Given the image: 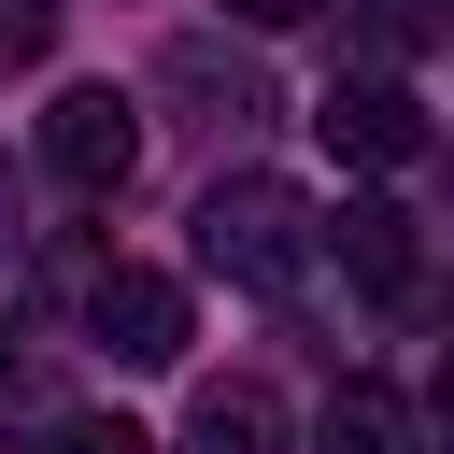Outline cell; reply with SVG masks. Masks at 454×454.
<instances>
[{
    "label": "cell",
    "instance_id": "obj_3",
    "mask_svg": "<svg viewBox=\"0 0 454 454\" xmlns=\"http://www.w3.org/2000/svg\"><path fill=\"white\" fill-rule=\"evenodd\" d=\"M85 326H99V355H114V369H170V355H184V284L114 255V270L85 284Z\"/></svg>",
    "mask_w": 454,
    "mask_h": 454
},
{
    "label": "cell",
    "instance_id": "obj_6",
    "mask_svg": "<svg viewBox=\"0 0 454 454\" xmlns=\"http://www.w3.org/2000/svg\"><path fill=\"white\" fill-rule=\"evenodd\" d=\"M184 454H284V397H270V383H199Z\"/></svg>",
    "mask_w": 454,
    "mask_h": 454
},
{
    "label": "cell",
    "instance_id": "obj_7",
    "mask_svg": "<svg viewBox=\"0 0 454 454\" xmlns=\"http://www.w3.org/2000/svg\"><path fill=\"white\" fill-rule=\"evenodd\" d=\"M326 454H411V411H397L383 383H340V411H326Z\"/></svg>",
    "mask_w": 454,
    "mask_h": 454
},
{
    "label": "cell",
    "instance_id": "obj_2",
    "mask_svg": "<svg viewBox=\"0 0 454 454\" xmlns=\"http://www.w3.org/2000/svg\"><path fill=\"white\" fill-rule=\"evenodd\" d=\"M43 170H57L71 199H114V184L142 170V114H128L114 85H71V99L43 114Z\"/></svg>",
    "mask_w": 454,
    "mask_h": 454
},
{
    "label": "cell",
    "instance_id": "obj_1",
    "mask_svg": "<svg viewBox=\"0 0 454 454\" xmlns=\"http://www.w3.org/2000/svg\"><path fill=\"white\" fill-rule=\"evenodd\" d=\"M199 270H227V284L284 298V284L312 270V199H298V184H270V170L213 184V199H199Z\"/></svg>",
    "mask_w": 454,
    "mask_h": 454
},
{
    "label": "cell",
    "instance_id": "obj_10",
    "mask_svg": "<svg viewBox=\"0 0 454 454\" xmlns=\"http://www.w3.org/2000/svg\"><path fill=\"white\" fill-rule=\"evenodd\" d=\"M227 14H241V28H298L312 0H227Z\"/></svg>",
    "mask_w": 454,
    "mask_h": 454
},
{
    "label": "cell",
    "instance_id": "obj_12",
    "mask_svg": "<svg viewBox=\"0 0 454 454\" xmlns=\"http://www.w3.org/2000/svg\"><path fill=\"white\" fill-rule=\"evenodd\" d=\"M0 383H14V340H0Z\"/></svg>",
    "mask_w": 454,
    "mask_h": 454
},
{
    "label": "cell",
    "instance_id": "obj_8",
    "mask_svg": "<svg viewBox=\"0 0 454 454\" xmlns=\"http://www.w3.org/2000/svg\"><path fill=\"white\" fill-rule=\"evenodd\" d=\"M43 43H57V0H0V71H28Z\"/></svg>",
    "mask_w": 454,
    "mask_h": 454
},
{
    "label": "cell",
    "instance_id": "obj_11",
    "mask_svg": "<svg viewBox=\"0 0 454 454\" xmlns=\"http://www.w3.org/2000/svg\"><path fill=\"white\" fill-rule=\"evenodd\" d=\"M440 440H454V369H440Z\"/></svg>",
    "mask_w": 454,
    "mask_h": 454
},
{
    "label": "cell",
    "instance_id": "obj_5",
    "mask_svg": "<svg viewBox=\"0 0 454 454\" xmlns=\"http://www.w3.org/2000/svg\"><path fill=\"white\" fill-rule=\"evenodd\" d=\"M326 241H340V270H355L369 298H411V270H426V255H411V213H397V199H340V227H326Z\"/></svg>",
    "mask_w": 454,
    "mask_h": 454
},
{
    "label": "cell",
    "instance_id": "obj_4",
    "mask_svg": "<svg viewBox=\"0 0 454 454\" xmlns=\"http://www.w3.org/2000/svg\"><path fill=\"white\" fill-rule=\"evenodd\" d=\"M312 142H326L340 170H397V156L426 142V114H411V85H383V71H340V85L312 99Z\"/></svg>",
    "mask_w": 454,
    "mask_h": 454
},
{
    "label": "cell",
    "instance_id": "obj_9",
    "mask_svg": "<svg viewBox=\"0 0 454 454\" xmlns=\"http://www.w3.org/2000/svg\"><path fill=\"white\" fill-rule=\"evenodd\" d=\"M57 454H156L142 426H114V411H85V426H57Z\"/></svg>",
    "mask_w": 454,
    "mask_h": 454
}]
</instances>
